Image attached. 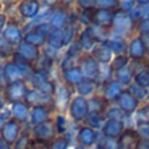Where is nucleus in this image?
Segmentation results:
<instances>
[{"label":"nucleus","mask_w":149,"mask_h":149,"mask_svg":"<svg viewBox=\"0 0 149 149\" xmlns=\"http://www.w3.org/2000/svg\"><path fill=\"white\" fill-rule=\"evenodd\" d=\"M135 119H136V126L149 124V103L140 105V107L135 113Z\"/></svg>","instance_id":"38"},{"label":"nucleus","mask_w":149,"mask_h":149,"mask_svg":"<svg viewBox=\"0 0 149 149\" xmlns=\"http://www.w3.org/2000/svg\"><path fill=\"white\" fill-rule=\"evenodd\" d=\"M97 90H100V84H98L97 81L85 79L84 81L74 89V92H76L77 95H81V97L89 100V98L94 97V95L97 94Z\"/></svg>","instance_id":"26"},{"label":"nucleus","mask_w":149,"mask_h":149,"mask_svg":"<svg viewBox=\"0 0 149 149\" xmlns=\"http://www.w3.org/2000/svg\"><path fill=\"white\" fill-rule=\"evenodd\" d=\"M130 63H131V60H130L128 55H116V56H114L110 63V68L113 71V74L118 72V71H120L122 68L127 67Z\"/></svg>","instance_id":"36"},{"label":"nucleus","mask_w":149,"mask_h":149,"mask_svg":"<svg viewBox=\"0 0 149 149\" xmlns=\"http://www.w3.org/2000/svg\"><path fill=\"white\" fill-rule=\"evenodd\" d=\"M0 74H1L3 80H4V84L18 81V80H25V81H28V79H29V74L26 73L25 71L21 70L12 60L4 62V64L0 68Z\"/></svg>","instance_id":"8"},{"label":"nucleus","mask_w":149,"mask_h":149,"mask_svg":"<svg viewBox=\"0 0 149 149\" xmlns=\"http://www.w3.org/2000/svg\"><path fill=\"white\" fill-rule=\"evenodd\" d=\"M93 149H105V148H103V145L101 144V143H97V144L93 147Z\"/></svg>","instance_id":"55"},{"label":"nucleus","mask_w":149,"mask_h":149,"mask_svg":"<svg viewBox=\"0 0 149 149\" xmlns=\"http://www.w3.org/2000/svg\"><path fill=\"white\" fill-rule=\"evenodd\" d=\"M70 147V139L67 136H58L54 141L47 145V149H68Z\"/></svg>","instance_id":"44"},{"label":"nucleus","mask_w":149,"mask_h":149,"mask_svg":"<svg viewBox=\"0 0 149 149\" xmlns=\"http://www.w3.org/2000/svg\"><path fill=\"white\" fill-rule=\"evenodd\" d=\"M54 110L52 106H45V105H37L30 107V119H29V127H36L43 122L51 119V114Z\"/></svg>","instance_id":"17"},{"label":"nucleus","mask_w":149,"mask_h":149,"mask_svg":"<svg viewBox=\"0 0 149 149\" xmlns=\"http://www.w3.org/2000/svg\"><path fill=\"white\" fill-rule=\"evenodd\" d=\"M31 30H33L34 33H37L38 36H41L42 38L46 39L47 36L50 34V31L52 30V28H51V25H50L49 21H41V22L36 24V25L33 26V29H31Z\"/></svg>","instance_id":"42"},{"label":"nucleus","mask_w":149,"mask_h":149,"mask_svg":"<svg viewBox=\"0 0 149 149\" xmlns=\"http://www.w3.org/2000/svg\"><path fill=\"white\" fill-rule=\"evenodd\" d=\"M1 37L9 45L16 47L24 41V30L21 29V26L18 25L15 18H12V20L8 18V22H7V25H5L4 30H3Z\"/></svg>","instance_id":"12"},{"label":"nucleus","mask_w":149,"mask_h":149,"mask_svg":"<svg viewBox=\"0 0 149 149\" xmlns=\"http://www.w3.org/2000/svg\"><path fill=\"white\" fill-rule=\"evenodd\" d=\"M73 149H85V148H82V147H80V145H77V144H76V145H74V148H73Z\"/></svg>","instance_id":"58"},{"label":"nucleus","mask_w":149,"mask_h":149,"mask_svg":"<svg viewBox=\"0 0 149 149\" xmlns=\"http://www.w3.org/2000/svg\"><path fill=\"white\" fill-rule=\"evenodd\" d=\"M56 86L58 84L55 82L54 79H49V80H43L42 82H39L37 86H34L33 89H36L38 93L46 95V97L54 98L55 92H56Z\"/></svg>","instance_id":"30"},{"label":"nucleus","mask_w":149,"mask_h":149,"mask_svg":"<svg viewBox=\"0 0 149 149\" xmlns=\"http://www.w3.org/2000/svg\"><path fill=\"white\" fill-rule=\"evenodd\" d=\"M15 52H16V47H13L12 45L8 43L3 37H0V56L4 59V62L12 60Z\"/></svg>","instance_id":"37"},{"label":"nucleus","mask_w":149,"mask_h":149,"mask_svg":"<svg viewBox=\"0 0 149 149\" xmlns=\"http://www.w3.org/2000/svg\"><path fill=\"white\" fill-rule=\"evenodd\" d=\"M76 64L81 68L85 79L94 80V81L98 80L100 72H101V64L90 54H84L79 60H77Z\"/></svg>","instance_id":"6"},{"label":"nucleus","mask_w":149,"mask_h":149,"mask_svg":"<svg viewBox=\"0 0 149 149\" xmlns=\"http://www.w3.org/2000/svg\"><path fill=\"white\" fill-rule=\"evenodd\" d=\"M16 54L20 55L22 59H25L26 62H29L30 64H36V62L39 59L42 54L41 49H37V47L31 46V45L26 43L25 41H22L18 46H16Z\"/></svg>","instance_id":"21"},{"label":"nucleus","mask_w":149,"mask_h":149,"mask_svg":"<svg viewBox=\"0 0 149 149\" xmlns=\"http://www.w3.org/2000/svg\"><path fill=\"white\" fill-rule=\"evenodd\" d=\"M118 7H119V0H95V8L116 10Z\"/></svg>","instance_id":"45"},{"label":"nucleus","mask_w":149,"mask_h":149,"mask_svg":"<svg viewBox=\"0 0 149 149\" xmlns=\"http://www.w3.org/2000/svg\"><path fill=\"white\" fill-rule=\"evenodd\" d=\"M114 18H115V10L101 9V8L93 9V25L95 26L111 30L114 25Z\"/></svg>","instance_id":"18"},{"label":"nucleus","mask_w":149,"mask_h":149,"mask_svg":"<svg viewBox=\"0 0 149 149\" xmlns=\"http://www.w3.org/2000/svg\"><path fill=\"white\" fill-rule=\"evenodd\" d=\"M26 149H47V145L41 144V143H37V141H34V140L31 139Z\"/></svg>","instance_id":"50"},{"label":"nucleus","mask_w":149,"mask_h":149,"mask_svg":"<svg viewBox=\"0 0 149 149\" xmlns=\"http://www.w3.org/2000/svg\"><path fill=\"white\" fill-rule=\"evenodd\" d=\"M105 149H119L118 140H110V139H103V141L101 143Z\"/></svg>","instance_id":"48"},{"label":"nucleus","mask_w":149,"mask_h":149,"mask_svg":"<svg viewBox=\"0 0 149 149\" xmlns=\"http://www.w3.org/2000/svg\"><path fill=\"white\" fill-rule=\"evenodd\" d=\"M4 64V59H3L1 56H0V68H1V65Z\"/></svg>","instance_id":"57"},{"label":"nucleus","mask_w":149,"mask_h":149,"mask_svg":"<svg viewBox=\"0 0 149 149\" xmlns=\"http://www.w3.org/2000/svg\"><path fill=\"white\" fill-rule=\"evenodd\" d=\"M31 140V135H30V130H24L22 134L20 135V137L17 139V141L13 144L12 149H26Z\"/></svg>","instance_id":"41"},{"label":"nucleus","mask_w":149,"mask_h":149,"mask_svg":"<svg viewBox=\"0 0 149 149\" xmlns=\"http://www.w3.org/2000/svg\"><path fill=\"white\" fill-rule=\"evenodd\" d=\"M62 80H63L62 81L63 84H65L70 89H76L85 80V76H84V73H82L81 68L77 64H74L72 67L62 71Z\"/></svg>","instance_id":"19"},{"label":"nucleus","mask_w":149,"mask_h":149,"mask_svg":"<svg viewBox=\"0 0 149 149\" xmlns=\"http://www.w3.org/2000/svg\"><path fill=\"white\" fill-rule=\"evenodd\" d=\"M135 149H149V139H140Z\"/></svg>","instance_id":"51"},{"label":"nucleus","mask_w":149,"mask_h":149,"mask_svg":"<svg viewBox=\"0 0 149 149\" xmlns=\"http://www.w3.org/2000/svg\"><path fill=\"white\" fill-rule=\"evenodd\" d=\"M30 86L25 80H18V81L8 82L3 88V97L5 102L13 105L17 102H25V98L28 95Z\"/></svg>","instance_id":"1"},{"label":"nucleus","mask_w":149,"mask_h":149,"mask_svg":"<svg viewBox=\"0 0 149 149\" xmlns=\"http://www.w3.org/2000/svg\"><path fill=\"white\" fill-rule=\"evenodd\" d=\"M127 89L130 90V93H131V94L134 95V97L136 98L140 103H141L143 101H147V98L149 97V89L140 88V86H137V85H135V84H131Z\"/></svg>","instance_id":"39"},{"label":"nucleus","mask_w":149,"mask_h":149,"mask_svg":"<svg viewBox=\"0 0 149 149\" xmlns=\"http://www.w3.org/2000/svg\"><path fill=\"white\" fill-rule=\"evenodd\" d=\"M49 22L52 29H64L70 25V9L60 3L51 8Z\"/></svg>","instance_id":"10"},{"label":"nucleus","mask_w":149,"mask_h":149,"mask_svg":"<svg viewBox=\"0 0 149 149\" xmlns=\"http://www.w3.org/2000/svg\"><path fill=\"white\" fill-rule=\"evenodd\" d=\"M7 22H8V16H7V13L0 12V37H1L3 30H4V28H5V25H7Z\"/></svg>","instance_id":"49"},{"label":"nucleus","mask_w":149,"mask_h":149,"mask_svg":"<svg viewBox=\"0 0 149 149\" xmlns=\"http://www.w3.org/2000/svg\"><path fill=\"white\" fill-rule=\"evenodd\" d=\"M135 7H136V1H135V0H119L118 9L120 10V12L130 13Z\"/></svg>","instance_id":"46"},{"label":"nucleus","mask_w":149,"mask_h":149,"mask_svg":"<svg viewBox=\"0 0 149 149\" xmlns=\"http://www.w3.org/2000/svg\"><path fill=\"white\" fill-rule=\"evenodd\" d=\"M72 97H73L72 89H70L63 82L58 84L56 92H55L54 95V110L56 111V114H64L68 110V106H70Z\"/></svg>","instance_id":"5"},{"label":"nucleus","mask_w":149,"mask_h":149,"mask_svg":"<svg viewBox=\"0 0 149 149\" xmlns=\"http://www.w3.org/2000/svg\"><path fill=\"white\" fill-rule=\"evenodd\" d=\"M132 84L137 85V86H140V88H144V89H149V70H148V67H143V68H140L139 71L135 72Z\"/></svg>","instance_id":"32"},{"label":"nucleus","mask_w":149,"mask_h":149,"mask_svg":"<svg viewBox=\"0 0 149 149\" xmlns=\"http://www.w3.org/2000/svg\"><path fill=\"white\" fill-rule=\"evenodd\" d=\"M135 30V24L131 20L128 13L120 12L119 9L115 10V18H114V25L111 29V33H115V36L123 37L126 38V34H128L130 31Z\"/></svg>","instance_id":"7"},{"label":"nucleus","mask_w":149,"mask_h":149,"mask_svg":"<svg viewBox=\"0 0 149 149\" xmlns=\"http://www.w3.org/2000/svg\"><path fill=\"white\" fill-rule=\"evenodd\" d=\"M140 136L136 130L134 128H126L120 137L118 139L119 149H135L136 144L139 143Z\"/></svg>","instance_id":"25"},{"label":"nucleus","mask_w":149,"mask_h":149,"mask_svg":"<svg viewBox=\"0 0 149 149\" xmlns=\"http://www.w3.org/2000/svg\"><path fill=\"white\" fill-rule=\"evenodd\" d=\"M76 39L80 43L81 49L84 50L85 54H90L92 50L94 49V46L98 43L95 37L93 36V31H92V29H90V26L89 28H84L81 31H79V36H77Z\"/></svg>","instance_id":"24"},{"label":"nucleus","mask_w":149,"mask_h":149,"mask_svg":"<svg viewBox=\"0 0 149 149\" xmlns=\"http://www.w3.org/2000/svg\"><path fill=\"white\" fill-rule=\"evenodd\" d=\"M140 105H141V103L130 93V90L127 89V88L123 90V93L120 94L119 100L116 101V106L123 111L124 115H126L127 118L134 115V114L137 111V109L140 107Z\"/></svg>","instance_id":"14"},{"label":"nucleus","mask_w":149,"mask_h":149,"mask_svg":"<svg viewBox=\"0 0 149 149\" xmlns=\"http://www.w3.org/2000/svg\"><path fill=\"white\" fill-rule=\"evenodd\" d=\"M24 131V126L20 124L17 120H15L13 118H9L4 122L3 127L0 128V137H1L3 143L5 145L12 148L13 144L17 141V139L20 137V135Z\"/></svg>","instance_id":"4"},{"label":"nucleus","mask_w":149,"mask_h":149,"mask_svg":"<svg viewBox=\"0 0 149 149\" xmlns=\"http://www.w3.org/2000/svg\"><path fill=\"white\" fill-rule=\"evenodd\" d=\"M126 88L123 85H120L116 80L111 79L109 81L103 82L100 85V90H101V97L110 105V103H116V101L119 100L120 94L123 93V90Z\"/></svg>","instance_id":"9"},{"label":"nucleus","mask_w":149,"mask_h":149,"mask_svg":"<svg viewBox=\"0 0 149 149\" xmlns=\"http://www.w3.org/2000/svg\"><path fill=\"white\" fill-rule=\"evenodd\" d=\"M109 107V103L101 97V94H95L94 97L89 98V109L90 111L95 113H103L105 114L106 109Z\"/></svg>","instance_id":"34"},{"label":"nucleus","mask_w":149,"mask_h":149,"mask_svg":"<svg viewBox=\"0 0 149 149\" xmlns=\"http://www.w3.org/2000/svg\"><path fill=\"white\" fill-rule=\"evenodd\" d=\"M106 120V116L103 113H95V111H90L89 115L86 116L84 122V126H88L90 128L95 130V131H101L103 123Z\"/></svg>","instance_id":"29"},{"label":"nucleus","mask_w":149,"mask_h":149,"mask_svg":"<svg viewBox=\"0 0 149 149\" xmlns=\"http://www.w3.org/2000/svg\"><path fill=\"white\" fill-rule=\"evenodd\" d=\"M46 46L55 50V51H60V50L65 49L67 43H65L64 30L63 29H52L46 38Z\"/></svg>","instance_id":"23"},{"label":"nucleus","mask_w":149,"mask_h":149,"mask_svg":"<svg viewBox=\"0 0 149 149\" xmlns=\"http://www.w3.org/2000/svg\"><path fill=\"white\" fill-rule=\"evenodd\" d=\"M68 115L74 123H84L86 116L89 115V100L81 97V95L73 94L72 100L68 106Z\"/></svg>","instance_id":"3"},{"label":"nucleus","mask_w":149,"mask_h":149,"mask_svg":"<svg viewBox=\"0 0 149 149\" xmlns=\"http://www.w3.org/2000/svg\"><path fill=\"white\" fill-rule=\"evenodd\" d=\"M41 8V3L37 0H24L17 3V12L22 20H36Z\"/></svg>","instance_id":"16"},{"label":"nucleus","mask_w":149,"mask_h":149,"mask_svg":"<svg viewBox=\"0 0 149 149\" xmlns=\"http://www.w3.org/2000/svg\"><path fill=\"white\" fill-rule=\"evenodd\" d=\"M143 41H144V45H145V50H147V55L149 56V34L145 37H141Z\"/></svg>","instance_id":"52"},{"label":"nucleus","mask_w":149,"mask_h":149,"mask_svg":"<svg viewBox=\"0 0 149 149\" xmlns=\"http://www.w3.org/2000/svg\"><path fill=\"white\" fill-rule=\"evenodd\" d=\"M98 143V131L88 126H81L76 134V144L80 147L89 149Z\"/></svg>","instance_id":"15"},{"label":"nucleus","mask_w":149,"mask_h":149,"mask_svg":"<svg viewBox=\"0 0 149 149\" xmlns=\"http://www.w3.org/2000/svg\"><path fill=\"white\" fill-rule=\"evenodd\" d=\"M79 24L84 28H89L93 25V9L80 10L79 12Z\"/></svg>","instance_id":"43"},{"label":"nucleus","mask_w":149,"mask_h":149,"mask_svg":"<svg viewBox=\"0 0 149 149\" xmlns=\"http://www.w3.org/2000/svg\"><path fill=\"white\" fill-rule=\"evenodd\" d=\"M0 149H12L10 147H8V145H5V144H3L1 147H0Z\"/></svg>","instance_id":"56"},{"label":"nucleus","mask_w":149,"mask_h":149,"mask_svg":"<svg viewBox=\"0 0 149 149\" xmlns=\"http://www.w3.org/2000/svg\"><path fill=\"white\" fill-rule=\"evenodd\" d=\"M24 41L26 43L31 45V46L37 47V49H42V47L46 46V39L42 38L41 36H38L37 33H34L33 30L28 31V33H24Z\"/></svg>","instance_id":"35"},{"label":"nucleus","mask_w":149,"mask_h":149,"mask_svg":"<svg viewBox=\"0 0 149 149\" xmlns=\"http://www.w3.org/2000/svg\"><path fill=\"white\" fill-rule=\"evenodd\" d=\"M107 45L110 50L113 51L114 56L116 55H127V47H128V41L123 37L111 36L107 39Z\"/></svg>","instance_id":"28"},{"label":"nucleus","mask_w":149,"mask_h":149,"mask_svg":"<svg viewBox=\"0 0 149 149\" xmlns=\"http://www.w3.org/2000/svg\"><path fill=\"white\" fill-rule=\"evenodd\" d=\"M5 100H4V97H3V92H0V111L1 110H4V106H5Z\"/></svg>","instance_id":"53"},{"label":"nucleus","mask_w":149,"mask_h":149,"mask_svg":"<svg viewBox=\"0 0 149 149\" xmlns=\"http://www.w3.org/2000/svg\"><path fill=\"white\" fill-rule=\"evenodd\" d=\"M90 55H92L101 65H110L111 60H113V58H114V54L110 50V47H109L107 41L95 45L94 49L90 52Z\"/></svg>","instance_id":"20"},{"label":"nucleus","mask_w":149,"mask_h":149,"mask_svg":"<svg viewBox=\"0 0 149 149\" xmlns=\"http://www.w3.org/2000/svg\"><path fill=\"white\" fill-rule=\"evenodd\" d=\"M135 72H136V70L134 68V64L130 63L127 67L122 68L120 71H118V72L114 73L113 79L116 80V81H118L120 85H123L124 88H128L130 85L132 84V81H134Z\"/></svg>","instance_id":"27"},{"label":"nucleus","mask_w":149,"mask_h":149,"mask_svg":"<svg viewBox=\"0 0 149 149\" xmlns=\"http://www.w3.org/2000/svg\"><path fill=\"white\" fill-rule=\"evenodd\" d=\"M30 135L31 139L37 143L41 144L49 145L51 141H54L58 137L56 131H55V126H54V119H49V120L43 122V123L38 124L36 127L30 128Z\"/></svg>","instance_id":"2"},{"label":"nucleus","mask_w":149,"mask_h":149,"mask_svg":"<svg viewBox=\"0 0 149 149\" xmlns=\"http://www.w3.org/2000/svg\"><path fill=\"white\" fill-rule=\"evenodd\" d=\"M4 144V143H3V140H1V137H0V147H1V145Z\"/></svg>","instance_id":"59"},{"label":"nucleus","mask_w":149,"mask_h":149,"mask_svg":"<svg viewBox=\"0 0 149 149\" xmlns=\"http://www.w3.org/2000/svg\"><path fill=\"white\" fill-rule=\"evenodd\" d=\"M5 120H7V119H5L4 116H3L1 114H0V128L3 127V124H4V122H5Z\"/></svg>","instance_id":"54"},{"label":"nucleus","mask_w":149,"mask_h":149,"mask_svg":"<svg viewBox=\"0 0 149 149\" xmlns=\"http://www.w3.org/2000/svg\"><path fill=\"white\" fill-rule=\"evenodd\" d=\"M54 126L58 136H67L68 134V119L64 114H55L54 118Z\"/></svg>","instance_id":"31"},{"label":"nucleus","mask_w":149,"mask_h":149,"mask_svg":"<svg viewBox=\"0 0 149 149\" xmlns=\"http://www.w3.org/2000/svg\"><path fill=\"white\" fill-rule=\"evenodd\" d=\"M127 55H128L130 60L134 63L143 62L147 55V50H145L144 41L140 36H132L128 41V47H127Z\"/></svg>","instance_id":"11"},{"label":"nucleus","mask_w":149,"mask_h":149,"mask_svg":"<svg viewBox=\"0 0 149 149\" xmlns=\"http://www.w3.org/2000/svg\"><path fill=\"white\" fill-rule=\"evenodd\" d=\"M84 54H85L84 50L81 49V46H80V43L77 42V39H74L72 43L68 45V46L65 47V51H64L65 56H68L70 59L74 60L76 63H77V60H79Z\"/></svg>","instance_id":"33"},{"label":"nucleus","mask_w":149,"mask_h":149,"mask_svg":"<svg viewBox=\"0 0 149 149\" xmlns=\"http://www.w3.org/2000/svg\"><path fill=\"white\" fill-rule=\"evenodd\" d=\"M147 67H148V70H149V62H148V64H147Z\"/></svg>","instance_id":"60"},{"label":"nucleus","mask_w":149,"mask_h":149,"mask_svg":"<svg viewBox=\"0 0 149 149\" xmlns=\"http://www.w3.org/2000/svg\"><path fill=\"white\" fill-rule=\"evenodd\" d=\"M127 126L124 120H115V119H106L103 123L102 128H101V134H102L103 139H110V140H118L119 137L123 135L126 131Z\"/></svg>","instance_id":"13"},{"label":"nucleus","mask_w":149,"mask_h":149,"mask_svg":"<svg viewBox=\"0 0 149 149\" xmlns=\"http://www.w3.org/2000/svg\"><path fill=\"white\" fill-rule=\"evenodd\" d=\"M106 119H115V120H126L127 116L124 115V113L118 107V106H109L105 111Z\"/></svg>","instance_id":"40"},{"label":"nucleus","mask_w":149,"mask_h":149,"mask_svg":"<svg viewBox=\"0 0 149 149\" xmlns=\"http://www.w3.org/2000/svg\"><path fill=\"white\" fill-rule=\"evenodd\" d=\"M76 7L80 10H88V9H94L95 8V0H77Z\"/></svg>","instance_id":"47"},{"label":"nucleus","mask_w":149,"mask_h":149,"mask_svg":"<svg viewBox=\"0 0 149 149\" xmlns=\"http://www.w3.org/2000/svg\"><path fill=\"white\" fill-rule=\"evenodd\" d=\"M10 116L22 126H29L30 119V106L26 102H17L10 105Z\"/></svg>","instance_id":"22"}]
</instances>
